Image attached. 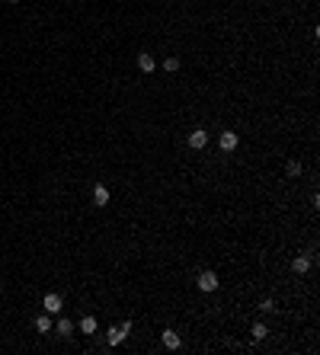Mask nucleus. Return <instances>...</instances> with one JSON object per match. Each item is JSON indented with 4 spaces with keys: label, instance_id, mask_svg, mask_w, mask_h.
I'll return each instance as SVG.
<instances>
[{
    "label": "nucleus",
    "instance_id": "nucleus-16",
    "mask_svg": "<svg viewBox=\"0 0 320 355\" xmlns=\"http://www.w3.org/2000/svg\"><path fill=\"white\" fill-rule=\"evenodd\" d=\"M259 310H266V314H272V310H275V304H272V301H263V304H259Z\"/></svg>",
    "mask_w": 320,
    "mask_h": 355
},
{
    "label": "nucleus",
    "instance_id": "nucleus-11",
    "mask_svg": "<svg viewBox=\"0 0 320 355\" xmlns=\"http://www.w3.org/2000/svg\"><path fill=\"white\" fill-rule=\"evenodd\" d=\"M36 330H38V333H52V320H48V314H42V317L36 320Z\"/></svg>",
    "mask_w": 320,
    "mask_h": 355
},
{
    "label": "nucleus",
    "instance_id": "nucleus-4",
    "mask_svg": "<svg viewBox=\"0 0 320 355\" xmlns=\"http://www.w3.org/2000/svg\"><path fill=\"white\" fill-rule=\"evenodd\" d=\"M42 307H45V314H61V294H45V301H42Z\"/></svg>",
    "mask_w": 320,
    "mask_h": 355
},
{
    "label": "nucleus",
    "instance_id": "nucleus-8",
    "mask_svg": "<svg viewBox=\"0 0 320 355\" xmlns=\"http://www.w3.org/2000/svg\"><path fill=\"white\" fill-rule=\"evenodd\" d=\"M138 68L144 70V74H151V70L157 68V61H154V58H151L147 51H141V54H138Z\"/></svg>",
    "mask_w": 320,
    "mask_h": 355
},
{
    "label": "nucleus",
    "instance_id": "nucleus-15",
    "mask_svg": "<svg viewBox=\"0 0 320 355\" xmlns=\"http://www.w3.org/2000/svg\"><path fill=\"white\" fill-rule=\"evenodd\" d=\"M298 173H301V163L291 160V163H288V176H298Z\"/></svg>",
    "mask_w": 320,
    "mask_h": 355
},
{
    "label": "nucleus",
    "instance_id": "nucleus-7",
    "mask_svg": "<svg viewBox=\"0 0 320 355\" xmlns=\"http://www.w3.org/2000/svg\"><path fill=\"white\" fill-rule=\"evenodd\" d=\"M291 269H295L298 275H304V272L311 269V256H295V259H291Z\"/></svg>",
    "mask_w": 320,
    "mask_h": 355
},
{
    "label": "nucleus",
    "instance_id": "nucleus-3",
    "mask_svg": "<svg viewBox=\"0 0 320 355\" xmlns=\"http://www.w3.org/2000/svg\"><path fill=\"white\" fill-rule=\"evenodd\" d=\"M218 288V275L214 272H202L198 275V291H214Z\"/></svg>",
    "mask_w": 320,
    "mask_h": 355
},
{
    "label": "nucleus",
    "instance_id": "nucleus-10",
    "mask_svg": "<svg viewBox=\"0 0 320 355\" xmlns=\"http://www.w3.org/2000/svg\"><path fill=\"white\" fill-rule=\"evenodd\" d=\"M250 336H253V339H256V342H263V339H266V336H269L266 323H253V326H250Z\"/></svg>",
    "mask_w": 320,
    "mask_h": 355
},
{
    "label": "nucleus",
    "instance_id": "nucleus-1",
    "mask_svg": "<svg viewBox=\"0 0 320 355\" xmlns=\"http://www.w3.org/2000/svg\"><path fill=\"white\" fill-rule=\"evenodd\" d=\"M128 333H131V320H125L122 326H112V330L106 333V342L109 346H122V342L128 339Z\"/></svg>",
    "mask_w": 320,
    "mask_h": 355
},
{
    "label": "nucleus",
    "instance_id": "nucleus-2",
    "mask_svg": "<svg viewBox=\"0 0 320 355\" xmlns=\"http://www.w3.org/2000/svg\"><path fill=\"white\" fill-rule=\"evenodd\" d=\"M205 144H208V132H205V128H196V132L189 135V147H192V151H202Z\"/></svg>",
    "mask_w": 320,
    "mask_h": 355
},
{
    "label": "nucleus",
    "instance_id": "nucleus-12",
    "mask_svg": "<svg viewBox=\"0 0 320 355\" xmlns=\"http://www.w3.org/2000/svg\"><path fill=\"white\" fill-rule=\"evenodd\" d=\"M80 333H96V317H84L80 320Z\"/></svg>",
    "mask_w": 320,
    "mask_h": 355
},
{
    "label": "nucleus",
    "instance_id": "nucleus-13",
    "mask_svg": "<svg viewBox=\"0 0 320 355\" xmlns=\"http://www.w3.org/2000/svg\"><path fill=\"white\" fill-rule=\"evenodd\" d=\"M58 333H61V336H71V333H74V323H71V320H58Z\"/></svg>",
    "mask_w": 320,
    "mask_h": 355
},
{
    "label": "nucleus",
    "instance_id": "nucleus-5",
    "mask_svg": "<svg viewBox=\"0 0 320 355\" xmlns=\"http://www.w3.org/2000/svg\"><path fill=\"white\" fill-rule=\"evenodd\" d=\"M93 205H96V208H106L109 205V189L106 186H93Z\"/></svg>",
    "mask_w": 320,
    "mask_h": 355
},
{
    "label": "nucleus",
    "instance_id": "nucleus-17",
    "mask_svg": "<svg viewBox=\"0 0 320 355\" xmlns=\"http://www.w3.org/2000/svg\"><path fill=\"white\" fill-rule=\"evenodd\" d=\"M10 3H16V0H10Z\"/></svg>",
    "mask_w": 320,
    "mask_h": 355
},
{
    "label": "nucleus",
    "instance_id": "nucleus-9",
    "mask_svg": "<svg viewBox=\"0 0 320 355\" xmlns=\"http://www.w3.org/2000/svg\"><path fill=\"white\" fill-rule=\"evenodd\" d=\"M163 346H167V349H179V346H183L179 333H173V330H163Z\"/></svg>",
    "mask_w": 320,
    "mask_h": 355
},
{
    "label": "nucleus",
    "instance_id": "nucleus-14",
    "mask_svg": "<svg viewBox=\"0 0 320 355\" xmlns=\"http://www.w3.org/2000/svg\"><path fill=\"white\" fill-rule=\"evenodd\" d=\"M163 70H170V74L179 70V58H167V61H163Z\"/></svg>",
    "mask_w": 320,
    "mask_h": 355
},
{
    "label": "nucleus",
    "instance_id": "nucleus-6",
    "mask_svg": "<svg viewBox=\"0 0 320 355\" xmlns=\"http://www.w3.org/2000/svg\"><path fill=\"white\" fill-rule=\"evenodd\" d=\"M237 144H240L237 132H221V151H234Z\"/></svg>",
    "mask_w": 320,
    "mask_h": 355
}]
</instances>
